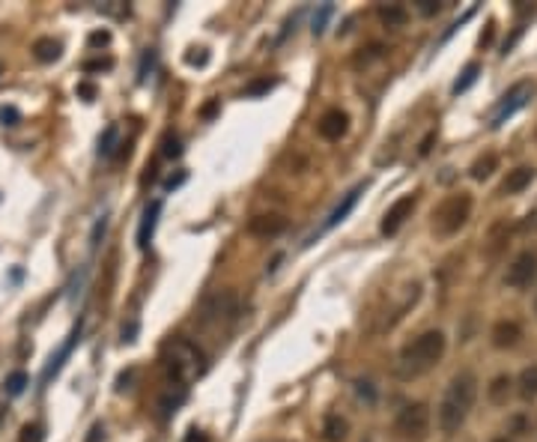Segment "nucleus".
I'll return each mask as SVG.
<instances>
[{
	"label": "nucleus",
	"mask_w": 537,
	"mask_h": 442,
	"mask_svg": "<svg viewBox=\"0 0 537 442\" xmlns=\"http://www.w3.org/2000/svg\"><path fill=\"white\" fill-rule=\"evenodd\" d=\"M477 401V377L472 370H460V374L448 382V389L436 409V424L445 436H454L463 424H466L469 412Z\"/></svg>",
	"instance_id": "obj_1"
},
{
	"label": "nucleus",
	"mask_w": 537,
	"mask_h": 442,
	"mask_svg": "<svg viewBox=\"0 0 537 442\" xmlns=\"http://www.w3.org/2000/svg\"><path fill=\"white\" fill-rule=\"evenodd\" d=\"M445 332L439 329H430V332H421L418 338H412L409 344H406L397 355V365H394V374L400 380H415L421 374H427V370H433L442 355H445Z\"/></svg>",
	"instance_id": "obj_2"
},
{
	"label": "nucleus",
	"mask_w": 537,
	"mask_h": 442,
	"mask_svg": "<svg viewBox=\"0 0 537 442\" xmlns=\"http://www.w3.org/2000/svg\"><path fill=\"white\" fill-rule=\"evenodd\" d=\"M469 216H472V194L469 192L448 194L445 201L433 209V233L454 236V233H460V227L469 221Z\"/></svg>",
	"instance_id": "obj_3"
},
{
	"label": "nucleus",
	"mask_w": 537,
	"mask_h": 442,
	"mask_svg": "<svg viewBox=\"0 0 537 442\" xmlns=\"http://www.w3.org/2000/svg\"><path fill=\"white\" fill-rule=\"evenodd\" d=\"M394 431L403 442H424L430 436V407L424 401L406 404L394 421Z\"/></svg>",
	"instance_id": "obj_4"
},
{
	"label": "nucleus",
	"mask_w": 537,
	"mask_h": 442,
	"mask_svg": "<svg viewBox=\"0 0 537 442\" xmlns=\"http://www.w3.org/2000/svg\"><path fill=\"white\" fill-rule=\"evenodd\" d=\"M528 99H531V81H519V84H514V87L502 96V102L496 105V111H492L489 126H492V129H502V126H504L507 120H511L516 111H522V108L528 105Z\"/></svg>",
	"instance_id": "obj_5"
},
{
	"label": "nucleus",
	"mask_w": 537,
	"mask_h": 442,
	"mask_svg": "<svg viewBox=\"0 0 537 442\" xmlns=\"http://www.w3.org/2000/svg\"><path fill=\"white\" fill-rule=\"evenodd\" d=\"M537 278V251L534 248H526V251H519L514 263L507 266V275H504V284L511 290H526L531 287Z\"/></svg>",
	"instance_id": "obj_6"
},
{
	"label": "nucleus",
	"mask_w": 537,
	"mask_h": 442,
	"mask_svg": "<svg viewBox=\"0 0 537 442\" xmlns=\"http://www.w3.org/2000/svg\"><path fill=\"white\" fill-rule=\"evenodd\" d=\"M415 204H418V194H403V197H397V201L391 204L388 212L382 216V233H385V236H394L400 227L406 224V219L412 216Z\"/></svg>",
	"instance_id": "obj_7"
},
{
	"label": "nucleus",
	"mask_w": 537,
	"mask_h": 442,
	"mask_svg": "<svg viewBox=\"0 0 537 442\" xmlns=\"http://www.w3.org/2000/svg\"><path fill=\"white\" fill-rule=\"evenodd\" d=\"M346 129H350V117H346V111H341V108H328L316 123L319 138H326V140H341L346 135Z\"/></svg>",
	"instance_id": "obj_8"
},
{
	"label": "nucleus",
	"mask_w": 537,
	"mask_h": 442,
	"mask_svg": "<svg viewBox=\"0 0 537 442\" xmlns=\"http://www.w3.org/2000/svg\"><path fill=\"white\" fill-rule=\"evenodd\" d=\"M287 219L281 216V212H263V216H254L248 221V233L254 236H263V239H275V236H281L287 231Z\"/></svg>",
	"instance_id": "obj_9"
},
{
	"label": "nucleus",
	"mask_w": 537,
	"mask_h": 442,
	"mask_svg": "<svg viewBox=\"0 0 537 442\" xmlns=\"http://www.w3.org/2000/svg\"><path fill=\"white\" fill-rule=\"evenodd\" d=\"M492 347H499V350H511L519 344V338H522V326L516 320H499L496 326H492Z\"/></svg>",
	"instance_id": "obj_10"
},
{
	"label": "nucleus",
	"mask_w": 537,
	"mask_h": 442,
	"mask_svg": "<svg viewBox=\"0 0 537 442\" xmlns=\"http://www.w3.org/2000/svg\"><path fill=\"white\" fill-rule=\"evenodd\" d=\"M361 192H365V182H358L353 192H346V194H343V201H341L335 209L328 212V219H326V224H323V233H326V231H331V227H338L341 221H346V216H350V212L355 209V204H358Z\"/></svg>",
	"instance_id": "obj_11"
},
{
	"label": "nucleus",
	"mask_w": 537,
	"mask_h": 442,
	"mask_svg": "<svg viewBox=\"0 0 537 442\" xmlns=\"http://www.w3.org/2000/svg\"><path fill=\"white\" fill-rule=\"evenodd\" d=\"M81 341V323L75 326V329H72V335L66 338V344L57 350V355H51V362H48V368L42 370V382H51V377H57L63 370V365H66V359H69V353H72V347H75Z\"/></svg>",
	"instance_id": "obj_12"
},
{
	"label": "nucleus",
	"mask_w": 537,
	"mask_h": 442,
	"mask_svg": "<svg viewBox=\"0 0 537 442\" xmlns=\"http://www.w3.org/2000/svg\"><path fill=\"white\" fill-rule=\"evenodd\" d=\"M158 216H162V201H153L143 209V219H140V227H138V248L147 251L150 242H153V233H155V224H158Z\"/></svg>",
	"instance_id": "obj_13"
},
{
	"label": "nucleus",
	"mask_w": 537,
	"mask_h": 442,
	"mask_svg": "<svg viewBox=\"0 0 537 442\" xmlns=\"http://www.w3.org/2000/svg\"><path fill=\"white\" fill-rule=\"evenodd\" d=\"M507 236H511V227H507L504 221H496L489 227V233H487V242H484V254L489 260H496L499 254L504 251V245H507Z\"/></svg>",
	"instance_id": "obj_14"
},
{
	"label": "nucleus",
	"mask_w": 537,
	"mask_h": 442,
	"mask_svg": "<svg viewBox=\"0 0 537 442\" xmlns=\"http://www.w3.org/2000/svg\"><path fill=\"white\" fill-rule=\"evenodd\" d=\"M534 182V167H514L502 182V194H519Z\"/></svg>",
	"instance_id": "obj_15"
},
{
	"label": "nucleus",
	"mask_w": 537,
	"mask_h": 442,
	"mask_svg": "<svg viewBox=\"0 0 537 442\" xmlns=\"http://www.w3.org/2000/svg\"><path fill=\"white\" fill-rule=\"evenodd\" d=\"M60 54H63L60 39H54V36H39V39L33 42V57H36L39 63H54Z\"/></svg>",
	"instance_id": "obj_16"
},
{
	"label": "nucleus",
	"mask_w": 537,
	"mask_h": 442,
	"mask_svg": "<svg viewBox=\"0 0 537 442\" xmlns=\"http://www.w3.org/2000/svg\"><path fill=\"white\" fill-rule=\"evenodd\" d=\"M380 21L388 31H400V27L409 24V12L400 4H388V6H380Z\"/></svg>",
	"instance_id": "obj_17"
},
{
	"label": "nucleus",
	"mask_w": 537,
	"mask_h": 442,
	"mask_svg": "<svg viewBox=\"0 0 537 442\" xmlns=\"http://www.w3.org/2000/svg\"><path fill=\"white\" fill-rule=\"evenodd\" d=\"M496 167H499V155L496 153H484V155H477V159L472 162L469 174H472V179L484 182L487 177H492V170H496Z\"/></svg>",
	"instance_id": "obj_18"
},
{
	"label": "nucleus",
	"mask_w": 537,
	"mask_h": 442,
	"mask_svg": "<svg viewBox=\"0 0 537 442\" xmlns=\"http://www.w3.org/2000/svg\"><path fill=\"white\" fill-rule=\"evenodd\" d=\"M346 433H350V424H346V419L326 416V421H323V439L326 442H343Z\"/></svg>",
	"instance_id": "obj_19"
},
{
	"label": "nucleus",
	"mask_w": 537,
	"mask_h": 442,
	"mask_svg": "<svg viewBox=\"0 0 537 442\" xmlns=\"http://www.w3.org/2000/svg\"><path fill=\"white\" fill-rule=\"evenodd\" d=\"M511 386H514V380L507 377V374H499L496 380L489 382V389H487L489 401H492V404H504V401H507V394H511Z\"/></svg>",
	"instance_id": "obj_20"
},
{
	"label": "nucleus",
	"mask_w": 537,
	"mask_h": 442,
	"mask_svg": "<svg viewBox=\"0 0 537 442\" xmlns=\"http://www.w3.org/2000/svg\"><path fill=\"white\" fill-rule=\"evenodd\" d=\"M27 386H31V377H27L24 370H12V374L4 380V394L6 397H18V394H24Z\"/></svg>",
	"instance_id": "obj_21"
},
{
	"label": "nucleus",
	"mask_w": 537,
	"mask_h": 442,
	"mask_svg": "<svg viewBox=\"0 0 537 442\" xmlns=\"http://www.w3.org/2000/svg\"><path fill=\"white\" fill-rule=\"evenodd\" d=\"M519 397H522V401H531V397H537V365L526 368L519 374Z\"/></svg>",
	"instance_id": "obj_22"
},
{
	"label": "nucleus",
	"mask_w": 537,
	"mask_h": 442,
	"mask_svg": "<svg viewBox=\"0 0 537 442\" xmlns=\"http://www.w3.org/2000/svg\"><path fill=\"white\" fill-rule=\"evenodd\" d=\"M477 75H481V66H477V63H469V66L460 72V78L454 81V93H457V96H460V93H466V90L472 87V84L477 81Z\"/></svg>",
	"instance_id": "obj_23"
},
{
	"label": "nucleus",
	"mask_w": 537,
	"mask_h": 442,
	"mask_svg": "<svg viewBox=\"0 0 537 442\" xmlns=\"http://www.w3.org/2000/svg\"><path fill=\"white\" fill-rule=\"evenodd\" d=\"M117 138H120L117 126H108L105 135L99 138V155H111V153H114V147H117Z\"/></svg>",
	"instance_id": "obj_24"
},
{
	"label": "nucleus",
	"mask_w": 537,
	"mask_h": 442,
	"mask_svg": "<svg viewBox=\"0 0 537 442\" xmlns=\"http://www.w3.org/2000/svg\"><path fill=\"white\" fill-rule=\"evenodd\" d=\"M331 16H335V6H331V4H323V6H319V12L314 16V33H316V36L326 31V24H328Z\"/></svg>",
	"instance_id": "obj_25"
},
{
	"label": "nucleus",
	"mask_w": 537,
	"mask_h": 442,
	"mask_svg": "<svg viewBox=\"0 0 537 442\" xmlns=\"http://www.w3.org/2000/svg\"><path fill=\"white\" fill-rule=\"evenodd\" d=\"M42 439H45V431H42V424H24V427H21L18 442H42Z\"/></svg>",
	"instance_id": "obj_26"
},
{
	"label": "nucleus",
	"mask_w": 537,
	"mask_h": 442,
	"mask_svg": "<svg viewBox=\"0 0 537 442\" xmlns=\"http://www.w3.org/2000/svg\"><path fill=\"white\" fill-rule=\"evenodd\" d=\"M0 123L4 126H18L21 123V111L16 105H4L0 108Z\"/></svg>",
	"instance_id": "obj_27"
},
{
	"label": "nucleus",
	"mask_w": 537,
	"mask_h": 442,
	"mask_svg": "<svg viewBox=\"0 0 537 442\" xmlns=\"http://www.w3.org/2000/svg\"><path fill=\"white\" fill-rule=\"evenodd\" d=\"M111 66H114L111 57H105V60L99 57V60H87L84 63V72H105V69H111Z\"/></svg>",
	"instance_id": "obj_28"
},
{
	"label": "nucleus",
	"mask_w": 537,
	"mask_h": 442,
	"mask_svg": "<svg viewBox=\"0 0 537 442\" xmlns=\"http://www.w3.org/2000/svg\"><path fill=\"white\" fill-rule=\"evenodd\" d=\"M355 392H358V397H365L367 404H373V401H376V392H373V386H370V382H365V380H358V382H355Z\"/></svg>",
	"instance_id": "obj_29"
},
{
	"label": "nucleus",
	"mask_w": 537,
	"mask_h": 442,
	"mask_svg": "<svg viewBox=\"0 0 537 442\" xmlns=\"http://www.w3.org/2000/svg\"><path fill=\"white\" fill-rule=\"evenodd\" d=\"M75 93L84 99V102H93V99H96V84H90V81H81Z\"/></svg>",
	"instance_id": "obj_30"
},
{
	"label": "nucleus",
	"mask_w": 537,
	"mask_h": 442,
	"mask_svg": "<svg viewBox=\"0 0 537 442\" xmlns=\"http://www.w3.org/2000/svg\"><path fill=\"white\" fill-rule=\"evenodd\" d=\"M415 4H418L421 16H436L439 12V0H415Z\"/></svg>",
	"instance_id": "obj_31"
},
{
	"label": "nucleus",
	"mask_w": 537,
	"mask_h": 442,
	"mask_svg": "<svg viewBox=\"0 0 537 442\" xmlns=\"http://www.w3.org/2000/svg\"><path fill=\"white\" fill-rule=\"evenodd\" d=\"M275 87V81L272 78H266V81H254L251 87H248V96H260V93H266V90H272Z\"/></svg>",
	"instance_id": "obj_32"
},
{
	"label": "nucleus",
	"mask_w": 537,
	"mask_h": 442,
	"mask_svg": "<svg viewBox=\"0 0 537 442\" xmlns=\"http://www.w3.org/2000/svg\"><path fill=\"white\" fill-rule=\"evenodd\" d=\"M182 150H179V140L177 138H165V155H167V159H177V155H179Z\"/></svg>",
	"instance_id": "obj_33"
},
{
	"label": "nucleus",
	"mask_w": 537,
	"mask_h": 442,
	"mask_svg": "<svg viewBox=\"0 0 537 442\" xmlns=\"http://www.w3.org/2000/svg\"><path fill=\"white\" fill-rule=\"evenodd\" d=\"M108 42H111V33H108V31H96V33H90V45H93V48L108 45Z\"/></svg>",
	"instance_id": "obj_34"
},
{
	"label": "nucleus",
	"mask_w": 537,
	"mask_h": 442,
	"mask_svg": "<svg viewBox=\"0 0 537 442\" xmlns=\"http://www.w3.org/2000/svg\"><path fill=\"white\" fill-rule=\"evenodd\" d=\"M105 227H108V219H99L96 227H93V236H90V245L96 248L99 245V233H105Z\"/></svg>",
	"instance_id": "obj_35"
},
{
	"label": "nucleus",
	"mask_w": 537,
	"mask_h": 442,
	"mask_svg": "<svg viewBox=\"0 0 537 442\" xmlns=\"http://www.w3.org/2000/svg\"><path fill=\"white\" fill-rule=\"evenodd\" d=\"M206 60H209V54H206V51H203V54H188V57H185V63H192V66H194V63L203 66Z\"/></svg>",
	"instance_id": "obj_36"
},
{
	"label": "nucleus",
	"mask_w": 537,
	"mask_h": 442,
	"mask_svg": "<svg viewBox=\"0 0 537 442\" xmlns=\"http://www.w3.org/2000/svg\"><path fill=\"white\" fill-rule=\"evenodd\" d=\"M433 138H436V132H430V135H427L424 140H421V150H418L421 155H427V153H430V144H433Z\"/></svg>",
	"instance_id": "obj_37"
},
{
	"label": "nucleus",
	"mask_w": 537,
	"mask_h": 442,
	"mask_svg": "<svg viewBox=\"0 0 537 442\" xmlns=\"http://www.w3.org/2000/svg\"><path fill=\"white\" fill-rule=\"evenodd\" d=\"M182 442H206V436H203L200 431H188V436Z\"/></svg>",
	"instance_id": "obj_38"
},
{
	"label": "nucleus",
	"mask_w": 537,
	"mask_h": 442,
	"mask_svg": "<svg viewBox=\"0 0 537 442\" xmlns=\"http://www.w3.org/2000/svg\"><path fill=\"white\" fill-rule=\"evenodd\" d=\"M489 39H492V24H487V33L481 36V45H489Z\"/></svg>",
	"instance_id": "obj_39"
},
{
	"label": "nucleus",
	"mask_w": 537,
	"mask_h": 442,
	"mask_svg": "<svg viewBox=\"0 0 537 442\" xmlns=\"http://www.w3.org/2000/svg\"><path fill=\"white\" fill-rule=\"evenodd\" d=\"M212 114H215V102H212V105H206V108H203V117H212Z\"/></svg>",
	"instance_id": "obj_40"
},
{
	"label": "nucleus",
	"mask_w": 537,
	"mask_h": 442,
	"mask_svg": "<svg viewBox=\"0 0 537 442\" xmlns=\"http://www.w3.org/2000/svg\"><path fill=\"white\" fill-rule=\"evenodd\" d=\"M492 442H511V439H504V436H499V439H492Z\"/></svg>",
	"instance_id": "obj_41"
},
{
	"label": "nucleus",
	"mask_w": 537,
	"mask_h": 442,
	"mask_svg": "<svg viewBox=\"0 0 537 442\" xmlns=\"http://www.w3.org/2000/svg\"><path fill=\"white\" fill-rule=\"evenodd\" d=\"M0 75H4V66H0Z\"/></svg>",
	"instance_id": "obj_42"
}]
</instances>
